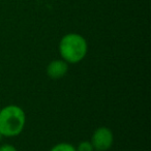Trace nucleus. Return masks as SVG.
I'll return each mask as SVG.
<instances>
[{"mask_svg": "<svg viewBox=\"0 0 151 151\" xmlns=\"http://www.w3.org/2000/svg\"><path fill=\"white\" fill-rule=\"evenodd\" d=\"M88 44L84 36L79 33H67L60 40L59 53L61 59L67 64L79 63L86 57Z\"/></svg>", "mask_w": 151, "mask_h": 151, "instance_id": "nucleus-1", "label": "nucleus"}, {"mask_svg": "<svg viewBox=\"0 0 151 151\" xmlns=\"http://www.w3.org/2000/svg\"><path fill=\"white\" fill-rule=\"evenodd\" d=\"M26 114L21 107L9 105L0 110V132L3 137L14 138L23 132Z\"/></svg>", "mask_w": 151, "mask_h": 151, "instance_id": "nucleus-2", "label": "nucleus"}, {"mask_svg": "<svg viewBox=\"0 0 151 151\" xmlns=\"http://www.w3.org/2000/svg\"><path fill=\"white\" fill-rule=\"evenodd\" d=\"M93 149L96 151H107L113 146L114 136L110 128L101 126L96 128L91 136L90 140Z\"/></svg>", "mask_w": 151, "mask_h": 151, "instance_id": "nucleus-3", "label": "nucleus"}, {"mask_svg": "<svg viewBox=\"0 0 151 151\" xmlns=\"http://www.w3.org/2000/svg\"><path fill=\"white\" fill-rule=\"evenodd\" d=\"M68 71V64L62 59H55L47 66V75L52 80H60Z\"/></svg>", "mask_w": 151, "mask_h": 151, "instance_id": "nucleus-4", "label": "nucleus"}, {"mask_svg": "<svg viewBox=\"0 0 151 151\" xmlns=\"http://www.w3.org/2000/svg\"><path fill=\"white\" fill-rule=\"evenodd\" d=\"M50 151H77L76 147L73 144L69 143H58V144L54 145L52 148L50 149Z\"/></svg>", "mask_w": 151, "mask_h": 151, "instance_id": "nucleus-5", "label": "nucleus"}, {"mask_svg": "<svg viewBox=\"0 0 151 151\" xmlns=\"http://www.w3.org/2000/svg\"><path fill=\"white\" fill-rule=\"evenodd\" d=\"M77 151H94L90 141H82L79 143L78 147H76Z\"/></svg>", "mask_w": 151, "mask_h": 151, "instance_id": "nucleus-6", "label": "nucleus"}, {"mask_svg": "<svg viewBox=\"0 0 151 151\" xmlns=\"http://www.w3.org/2000/svg\"><path fill=\"white\" fill-rule=\"evenodd\" d=\"M0 151H18L15 146L11 144H4L0 146Z\"/></svg>", "mask_w": 151, "mask_h": 151, "instance_id": "nucleus-7", "label": "nucleus"}, {"mask_svg": "<svg viewBox=\"0 0 151 151\" xmlns=\"http://www.w3.org/2000/svg\"><path fill=\"white\" fill-rule=\"evenodd\" d=\"M2 134H1V132H0V142H1V140H2Z\"/></svg>", "mask_w": 151, "mask_h": 151, "instance_id": "nucleus-8", "label": "nucleus"}]
</instances>
